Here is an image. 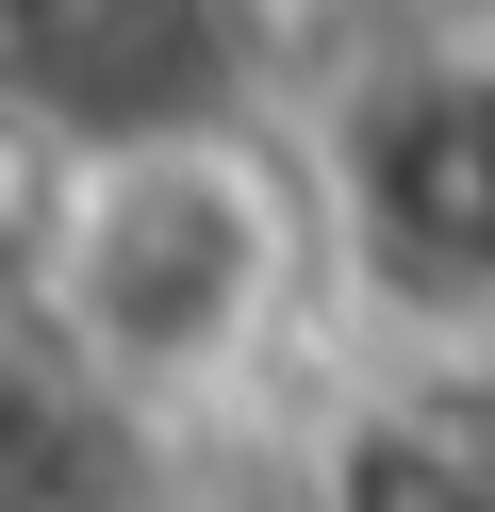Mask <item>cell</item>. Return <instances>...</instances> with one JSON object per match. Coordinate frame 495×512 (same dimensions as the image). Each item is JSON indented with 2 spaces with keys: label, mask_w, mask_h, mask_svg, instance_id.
I'll list each match as a JSON object with an SVG mask.
<instances>
[{
  "label": "cell",
  "mask_w": 495,
  "mask_h": 512,
  "mask_svg": "<svg viewBox=\"0 0 495 512\" xmlns=\"http://www.w3.org/2000/svg\"><path fill=\"white\" fill-rule=\"evenodd\" d=\"M314 298V199L248 116H165L33 166L17 331L99 413H215L281 364Z\"/></svg>",
  "instance_id": "1"
},
{
  "label": "cell",
  "mask_w": 495,
  "mask_h": 512,
  "mask_svg": "<svg viewBox=\"0 0 495 512\" xmlns=\"http://www.w3.org/2000/svg\"><path fill=\"white\" fill-rule=\"evenodd\" d=\"M314 265L347 281L380 331L479 347L495 331V34L429 17V34L363 50L314 100Z\"/></svg>",
  "instance_id": "2"
},
{
  "label": "cell",
  "mask_w": 495,
  "mask_h": 512,
  "mask_svg": "<svg viewBox=\"0 0 495 512\" xmlns=\"http://www.w3.org/2000/svg\"><path fill=\"white\" fill-rule=\"evenodd\" d=\"M248 83V0H0V116L33 149L231 116Z\"/></svg>",
  "instance_id": "3"
},
{
  "label": "cell",
  "mask_w": 495,
  "mask_h": 512,
  "mask_svg": "<svg viewBox=\"0 0 495 512\" xmlns=\"http://www.w3.org/2000/svg\"><path fill=\"white\" fill-rule=\"evenodd\" d=\"M297 512H495V364L479 347H413L314 430V496Z\"/></svg>",
  "instance_id": "4"
},
{
  "label": "cell",
  "mask_w": 495,
  "mask_h": 512,
  "mask_svg": "<svg viewBox=\"0 0 495 512\" xmlns=\"http://www.w3.org/2000/svg\"><path fill=\"white\" fill-rule=\"evenodd\" d=\"M0 512H99V397L33 331H0Z\"/></svg>",
  "instance_id": "5"
}]
</instances>
